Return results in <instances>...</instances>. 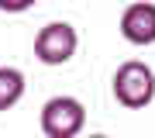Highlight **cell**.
Here are the masks:
<instances>
[{"instance_id": "277c9868", "label": "cell", "mask_w": 155, "mask_h": 138, "mask_svg": "<svg viewBox=\"0 0 155 138\" xmlns=\"http://www.w3.org/2000/svg\"><path fill=\"white\" fill-rule=\"evenodd\" d=\"M121 35L131 45H155V4L148 0L127 4L121 14Z\"/></svg>"}, {"instance_id": "3957f363", "label": "cell", "mask_w": 155, "mask_h": 138, "mask_svg": "<svg viewBox=\"0 0 155 138\" xmlns=\"http://www.w3.org/2000/svg\"><path fill=\"white\" fill-rule=\"evenodd\" d=\"M79 49V35L69 21H52L35 35V59L41 66H66Z\"/></svg>"}, {"instance_id": "6da1fadb", "label": "cell", "mask_w": 155, "mask_h": 138, "mask_svg": "<svg viewBox=\"0 0 155 138\" xmlns=\"http://www.w3.org/2000/svg\"><path fill=\"white\" fill-rule=\"evenodd\" d=\"M110 86H114V100L121 107L145 110L155 100V72H152V66H145L141 59H127V62L117 66Z\"/></svg>"}, {"instance_id": "5b68a950", "label": "cell", "mask_w": 155, "mask_h": 138, "mask_svg": "<svg viewBox=\"0 0 155 138\" xmlns=\"http://www.w3.org/2000/svg\"><path fill=\"white\" fill-rule=\"evenodd\" d=\"M24 97V72L14 66H0V110H11Z\"/></svg>"}, {"instance_id": "52a82bcc", "label": "cell", "mask_w": 155, "mask_h": 138, "mask_svg": "<svg viewBox=\"0 0 155 138\" xmlns=\"http://www.w3.org/2000/svg\"><path fill=\"white\" fill-rule=\"evenodd\" d=\"M86 138H110V135H86Z\"/></svg>"}, {"instance_id": "7a4b0ae2", "label": "cell", "mask_w": 155, "mask_h": 138, "mask_svg": "<svg viewBox=\"0 0 155 138\" xmlns=\"http://www.w3.org/2000/svg\"><path fill=\"white\" fill-rule=\"evenodd\" d=\"M38 124L45 138H79V131L86 128V107L69 93L52 97L41 104Z\"/></svg>"}, {"instance_id": "8992f818", "label": "cell", "mask_w": 155, "mask_h": 138, "mask_svg": "<svg viewBox=\"0 0 155 138\" xmlns=\"http://www.w3.org/2000/svg\"><path fill=\"white\" fill-rule=\"evenodd\" d=\"M35 4H38V0H0V11L4 14H24V11H31Z\"/></svg>"}]
</instances>
